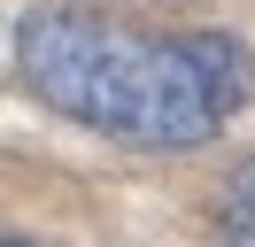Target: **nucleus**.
<instances>
[{
  "mask_svg": "<svg viewBox=\"0 0 255 247\" xmlns=\"http://www.w3.org/2000/svg\"><path fill=\"white\" fill-rule=\"evenodd\" d=\"M224 247H255V154L232 170V193H224Z\"/></svg>",
  "mask_w": 255,
  "mask_h": 247,
  "instance_id": "obj_2",
  "label": "nucleus"
},
{
  "mask_svg": "<svg viewBox=\"0 0 255 247\" xmlns=\"http://www.w3.org/2000/svg\"><path fill=\"white\" fill-rule=\"evenodd\" d=\"M16 77L54 116L124 147H201L248 108L255 54L232 31H147L54 0L16 23Z\"/></svg>",
  "mask_w": 255,
  "mask_h": 247,
  "instance_id": "obj_1",
  "label": "nucleus"
},
{
  "mask_svg": "<svg viewBox=\"0 0 255 247\" xmlns=\"http://www.w3.org/2000/svg\"><path fill=\"white\" fill-rule=\"evenodd\" d=\"M0 247H31V240H8V232H0Z\"/></svg>",
  "mask_w": 255,
  "mask_h": 247,
  "instance_id": "obj_3",
  "label": "nucleus"
}]
</instances>
